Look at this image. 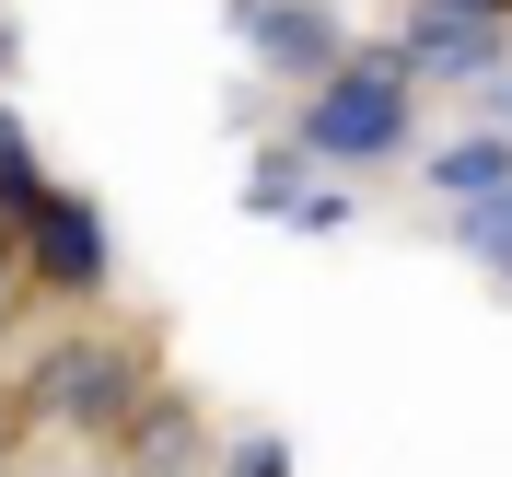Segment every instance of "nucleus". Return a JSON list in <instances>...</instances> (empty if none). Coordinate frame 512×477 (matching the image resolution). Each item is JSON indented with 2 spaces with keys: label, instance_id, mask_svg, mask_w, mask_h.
<instances>
[{
  "label": "nucleus",
  "instance_id": "f257e3e1",
  "mask_svg": "<svg viewBox=\"0 0 512 477\" xmlns=\"http://www.w3.org/2000/svg\"><path fill=\"white\" fill-rule=\"evenodd\" d=\"M396 128H408V82H396V70H338V82H315V105H303V140L338 152V163L384 152Z\"/></svg>",
  "mask_w": 512,
  "mask_h": 477
},
{
  "label": "nucleus",
  "instance_id": "f03ea898",
  "mask_svg": "<svg viewBox=\"0 0 512 477\" xmlns=\"http://www.w3.org/2000/svg\"><path fill=\"white\" fill-rule=\"evenodd\" d=\"M24 233H35V268H47V280H105V233H94V210H70V198H35L24 210Z\"/></svg>",
  "mask_w": 512,
  "mask_h": 477
},
{
  "label": "nucleus",
  "instance_id": "7ed1b4c3",
  "mask_svg": "<svg viewBox=\"0 0 512 477\" xmlns=\"http://www.w3.org/2000/svg\"><path fill=\"white\" fill-rule=\"evenodd\" d=\"M245 35H256L280 70H326V59H338V24L303 12V0H245Z\"/></svg>",
  "mask_w": 512,
  "mask_h": 477
},
{
  "label": "nucleus",
  "instance_id": "20e7f679",
  "mask_svg": "<svg viewBox=\"0 0 512 477\" xmlns=\"http://www.w3.org/2000/svg\"><path fill=\"white\" fill-rule=\"evenodd\" d=\"M431 187H443V198H501L512 187V152H501V140H466V152H443Z\"/></svg>",
  "mask_w": 512,
  "mask_h": 477
},
{
  "label": "nucleus",
  "instance_id": "39448f33",
  "mask_svg": "<svg viewBox=\"0 0 512 477\" xmlns=\"http://www.w3.org/2000/svg\"><path fill=\"white\" fill-rule=\"evenodd\" d=\"M59 408H105L117 396V350H59V384H47Z\"/></svg>",
  "mask_w": 512,
  "mask_h": 477
},
{
  "label": "nucleus",
  "instance_id": "423d86ee",
  "mask_svg": "<svg viewBox=\"0 0 512 477\" xmlns=\"http://www.w3.org/2000/svg\"><path fill=\"white\" fill-rule=\"evenodd\" d=\"M466 245L501 256V280H512V187H501V198H466Z\"/></svg>",
  "mask_w": 512,
  "mask_h": 477
},
{
  "label": "nucleus",
  "instance_id": "0eeeda50",
  "mask_svg": "<svg viewBox=\"0 0 512 477\" xmlns=\"http://www.w3.org/2000/svg\"><path fill=\"white\" fill-rule=\"evenodd\" d=\"M431 12H512V0H431Z\"/></svg>",
  "mask_w": 512,
  "mask_h": 477
},
{
  "label": "nucleus",
  "instance_id": "6e6552de",
  "mask_svg": "<svg viewBox=\"0 0 512 477\" xmlns=\"http://www.w3.org/2000/svg\"><path fill=\"white\" fill-rule=\"evenodd\" d=\"M12 163H24V152H12V117H0V175H12Z\"/></svg>",
  "mask_w": 512,
  "mask_h": 477
}]
</instances>
